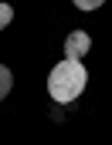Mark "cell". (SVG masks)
<instances>
[{"mask_svg": "<svg viewBox=\"0 0 112 145\" xmlns=\"http://www.w3.org/2000/svg\"><path fill=\"white\" fill-rule=\"evenodd\" d=\"M88 84V71L82 68V57H65L58 61L51 74H48V95L58 101V105H68L75 101Z\"/></svg>", "mask_w": 112, "mask_h": 145, "instance_id": "cell-1", "label": "cell"}, {"mask_svg": "<svg viewBox=\"0 0 112 145\" xmlns=\"http://www.w3.org/2000/svg\"><path fill=\"white\" fill-rule=\"evenodd\" d=\"M88 47H92V37L85 34V31H72V34L65 37V57H85Z\"/></svg>", "mask_w": 112, "mask_h": 145, "instance_id": "cell-2", "label": "cell"}, {"mask_svg": "<svg viewBox=\"0 0 112 145\" xmlns=\"http://www.w3.org/2000/svg\"><path fill=\"white\" fill-rule=\"evenodd\" d=\"M10 84H14V78H10V71H7V68L0 64V101H3L7 95H10Z\"/></svg>", "mask_w": 112, "mask_h": 145, "instance_id": "cell-3", "label": "cell"}, {"mask_svg": "<svg viewBox=\"0 0 112 145\" xmlns=\"http://www.w3.org/2000/svg\"><path fill=\"white\" fill-rule=\"evenodd\" d=\"M10 20H14V7H10V3H0V31H3Z\"/></svg>", "mask_w": 112, "mask_h": 145, "instance_id": "cell-4", "label": "cell"}, {"mask_svg": "<svg viewBox=\"0 0 112 145\" xmlns=\"http://www.w3.org/2000/svg\"><path fill=\"white\" fill-rule=\"evenodd\" d=\"M105 0H75V7L78 10H95V7H102Z\"/></svg>", "mask_w": 112, "mask_h": 145, "instance_id": "cell-5", "label": "cell"}]
</instances>
